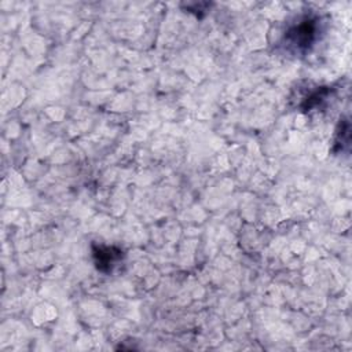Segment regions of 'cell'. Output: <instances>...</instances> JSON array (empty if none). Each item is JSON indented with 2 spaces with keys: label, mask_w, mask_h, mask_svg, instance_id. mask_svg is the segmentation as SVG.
Segmentation results:
<instances>
[{
  "label": "cell",
  "mask_w": 352,
  "mask_h": 352,
  "mask_svg": "<svg viewBox=\"0 0 352 352\" xmlns=\"http://www.w3.org/2000/svg\"><path fill=\"white\" fill-rule=\"evenodd\" d=\"M319 18L315 15H304L287 28L283 34L285 47L293 54H305L318 40Z\"/></svg>",
  "instance_id": "obj_1"
},
{
  "label": "cell",
  "mask_w": 352,
  "mask_h": 352,
  "mask_svg": "<svg viewBox=\"0 0 352 352\" xmlns=\"http://www.w3.org/2000/svg\"><path fill=\"white\" fill-rule=\"evenodd\" d=\"M330 92H331V89H330L329 87H318L316 89H314L312 92H309V94L304 98L302 103L300 104V109H301L302 111H309V110H312V109L319 107L320 103L326 100V98L329 96Z\"/></svg>",
  "instance_id": "obj_3"
},
{
  "label": "cell",
  "mask_w": 352,
  "mask_h": 352,
  "mask_svg": "<svg viewBox=\"0 0 352 352\" xmlns=\"http://www.w3.org/2000/svg\"><path fill=\"white\" fill-rule=\"evenodd\" d=\"M92 260L98 271L102 274H111L113 270L121 264L125 257V253L118 246L109 245H98L92 243Z\"/></svg>",
  "instance_id": "obj_2"
}]
</instances>
